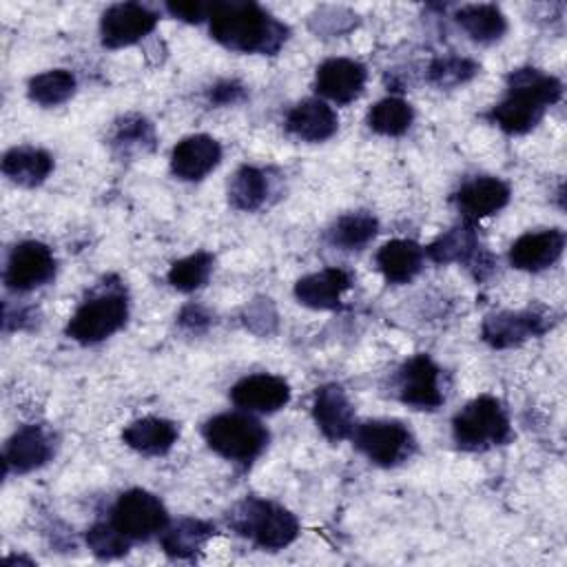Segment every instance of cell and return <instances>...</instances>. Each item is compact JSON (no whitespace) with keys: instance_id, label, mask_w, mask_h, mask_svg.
Masks as SVG:
<instances>
[{"instance_id":"52a82bcc","label":"cell","mask_w":567,"mask_h":567,"mask_svg":"<svg viewBox=\"0 0 567 567\" xmlns=\"http://www.w3.org/2000/svg\"><path fill=\"white\" fill-rule=\"evenodd\" d=\"M352 441L357 450L381 467H394L408 461L416 447L412 432L396 419H372L354 425Z\"/></svg>"},{"instance_id":"ac0fdd59","label":"cell","mask_w":567,"mask_h":567,"mask_svg":"<svg viewBox=\"0 0 567 567\" xmlns=\"http://www.w3.org/2000/svg\"><path fill=\"white\" fill-rule=\"evenodd\" d=\"M55 452L53 436L40 425L18 427L4 445V470L16 474L33 472L51 461Z\"/></svg>"},{"instance_id":"7a4b0ae2","label":"cell","mask_w":567,"mask_h":567,"mask_svg":"<svg viewBox=\"0 0 567 567\" xmlns=\"http://www.w3.org/2000/svg\"><path fill=\"white\" fill-rule=\"evenodd\" d=\"M563 95L558 78L538 69H516L507 78L505 95L492 106L489 122L509 135H523L540 124L547 109Z\"/></svg>"},{"instance_id":"d4e9b609","label":"cell","mask_w":567,"mask_h":567,"mask_svg":"<svg viewBox=\"0 0 567 567\" xmlns=\"http://www.w3.org/2000/svg\"><path fill=\"white\" fill-rule=\"evenodd\" d=\"M215 536V527L202 518H179L162 532V549L171 558H193Z\"/></svg>"},{"instance_id":"5bb4252c","label":"cell","mask_w":567,"mask_h":567,"mask_svg":"<svg viewBox=\"0 0 567 567\" xmlns=\"http://www.w3.org/2000/svg\"><path fill=\"white\" fill-rule=\"evenodd\" d=\"M565 250V233L560 228H540L523 233L509 246V264L525 272L551 268Z\"/></svg>"},{"instance_id":"1f68e13d","label":"cell","mask_w":567,"mask_h":567,"mask_svg":"<svg viewBox=\"0 0 567 567\" xmlns=\"http://www.w3.org/2000/svg\"><path fill=\"white\" fill-rule=\"evenodd\" d=\"M213 255L206 252V250H199V252H193L188 257H182L177 259L171 268H168V284L179 290V292H193L197 288H202L210 272H213Z\"/></svg>"},{"instance_id":"d6a6232c","label":"cell","mask_w":567,"mask_h":567,"mask_svg":"<svg viewBox=\"0 0 567 567\" xmlns=\"http://www.w3.org/2000/svg\"><path fill=\"white\" fill-rule=\"evenodd\" d=\"M478 73V64L474 60L467 58H458V55H445V58H436L430 69V82L441 86V89H452L458 84H465L467 80H472Z\"/></svg>"},{"instance_id":"d6986e66","label":"cell","mask_w":567,"mask_h":567,"mask_svg":"<svg viewBox=\"0 0 567 567\" xmlns=\"http://www.w3.org/2000/svg\"><path fill=\"white\" fill-rule=\"evenodd\" d=\"M547 330V319L534 310H505L487 315L481 334L492 348H512L532 337H538Z\"/></svg>"},{"instance_id":"83f0119b","label":"cell","mask_w":567,"mask_h":567,"mask_svg":"<svg viewBox=\"0 0 567 567\" xmlns=\"http://www.w3.org/2000/svg\"><path fill=\"white\" fill-rule=\"evenodd\" d=\"M377 230H379V221L372 213L354 210V213L341 215L332 224V228L328 230V239L332 246L341 250H359L374 239Z\"/></svg>"},{"instance_id":"484cf974","label":"cell","mask_w":567,"mask_h":567,"mask_svg":"<svg viewBox=\"0 0 567 567\" xmlns=\"http://www.w3.org/2000/svg\"><path fill=\"white\" fill-rule=\"evenodd\" d=\"M454 18L467 38L478 44L498 42L507 31V18L496 4H465Z\"/></svg>"},{"instance_id":"cb8c5ba5","label":"cell","mask_w":567,"mask_h":567,"mask_svg":"<svg viewBox=\"0 0 567 567\" xmlns=\"http://www.w3.org/2000/svg\"><path fill=\"white\" fill-rule=\"evenodd\" d=\"M53 171V157L44 148L13 146L2 157V173L18 186H40Z\"/></svg>"},{"instance_id":"9a60e30c","label":"cell","mask_w":567,"mask_h":567,"mask_svg":"<svg viewBox=\"0 0 567 567\" xmlns=\"http://www.w3.org/2000/svg\"><path fill=\"white\" fill-rule=\"evenodd\" d=\"M509 186L501 177L492 175H481L467 179L456 193H454V204L458 213L463 215L465 221H478L483 217H489L498 213L501 208L507 206L509 202Z\"/></svg>"},{"instance_id":"8fae6325","label":"cell","mask_w":567,"mask_h":567,"mask_svg":"<svg viewBox=\"0 0 567 567\" xmlns=\"http://www.w3.org/2000/svg\"><path fill=\"white\" fill-rule=\"evenodd\" d=\"M157 24V13L140 2L111 4L100 18V38L109 49L131 47L144 40Z\"/></svg>"},{"instance_id":"8992f818","label":"cell","mask_w":567,"mask_h":567,"mask_svg":"<svg viewBox=\"0 0 567 567\" xmlns=\"http://www.w3.org/2000/svg\"><path fill=\"white\" fill-rule=\"evenodd\" d=\"M128 319V299L122 288H100L86 297L66 323V337L93 346L115 334Z\"/></svg>"},{"instance_id":"ffe728a7","label":"cell","mask_w":567,"mask_h":567,"mask_svg":"<svg viewBox=\"0 0 567 567\" xmlns=\"http://www.w3.org/2000/svg\"><path fill=\"white\" fill-rule=\"evenodd\" d=\"M339 128L334 109L321 97L297 102L286 115V131L301 142H326Z\"/></svg>"},{"instance_id":"d590c367","label":"cell","mask_w":567,"mask_h":567,"mask_svg":"<svg viewBox=\"0 0 567 567\" xmlns=\"http://www.w3.org/2000/svg\"><path fill=\"white\" fill-rule=\"evenodd\" d=\"M210 7L213 2H202V0H193V2H168L166 4V11L173 16V18H179L184 22H202V20H208V13H210Z\"/></svg>"},{"instance_id":"9c48e42d","label":"cell","mask_w":567,"mask_h":567,"mask_svg":"<svg viewBox=\"0 0 567 567\" xmlns=\"http://www.w3.org/2000/svg\"><path fill=\"white\" fill-rule=\"evenodd\" d=\"M396 396L414 410H436L445 401L441 390V370L427 354L410 357L396 372Z\"/></svg>"},{"instance_id":"e575fe53","label":"cell","mask_w":567,"mask_h":567,"mask_svg":"<svg viewBox=\"0 0 567 567\" xmlns=\"http://www.w3.org/2000/svg\"><path fill=\"white\" fill-rule=\"evenodd\" d=\"M113 144L122 146L124 151L144 148L146 144H153V128L142 117H126L122 124H117Z\"/></svg>"},{"instance_id":"2e32d148","label":"cell","mask_w":567,"mask_h":567,"mask_svg":"<svg viewBox=\"0 0 567 567\" xmlns=\"http://www.w3.org/2000/svg\"><path fill=\"white\" fill-rule=\"evenodd\" d=\"M312 419L321 434L332 443L352 436V430L357 425L354 408L343 388L337 383H326L317 388L312 401Z\"/></svg>"},{"instance_id":"8d00e7d4","label":"cell","mask_w":567,"mask_h":567,"mask_svg":"<svg viewBox=\"0 0 567 567\" xmlns=\"http://www.w3.org/2000/svg\"><path fill=\"white\" fill-rule=\"evenodd\" d=\"M246 91L239 82L235 80H224V82H217L215 86H210L208 91V100L213 104H221V106H228V104H237L239 100H244Z\"/></svg>"},{"instance_id":"4dcf8cb0","label":"cell","mask_w":567,"mask_h":567,"mask_svg":"<svg viewBox=\"0 0 567 567\" xmlns=\"http://www.w3.org/2000/svg\"><path fill=\"white\" fill-rule=\"evenodd\" d=\"M412 122H414V109L405 100L394 95L379 100L368 111V126L379 135H388V137L403 135L412 126Z\"/></svg>"},{"instance_id":"30bf717a","label":"cell","mask_w":567,"mask_h":567,"mask_svg":"<svg viewBox=\"0 0 567 567\" xmlns=\"http://www.w3.org/2000/svg\"><path fill=\"white\" fill-rule=\"evenodd\" d=\"M55 257L47 244L35 239L20 241L9 252L4 284L16 292H29L49 284L55 277Z\"/></svg>"},{"instance_id":"4316f807","label":"cell","mask_w":567,"mask_h":567,"mask_svg":"<svg viewBox=\"0 0 567 567\" xmlns=\"http://www.w3.org/2000/svg\"><path fill=\"white\" fill-rule=\"evenodd\" d=\"M481 244L470 221L450 228L427 246V257L436 264H470L478 257Z\"/></svg>"},{"instance_id":"603a6c76","label":"cell","mask_w":567,"mask_h":567,"mask_svg":"<svg viewBox=\"0 0 567 567\" xmlns=\"http://www.w3.org/2000/svg\"><path fill=\"white\" fill-rule=\"evenodd\" d=\"M374 259L385 281L410 284L423 268L425 250L410 239H390L377 250Z\"/></svg>"},{"instance_id":"6da1fadb","label":"cell","mask_w":567,"mask_h":567,"mask_svg":"<svg viewBox=\"0 0 567 567\" xmlns=\"http://www.w3.org/2000/svg\"><path fill=\"white\" fill-rule=\"evenodd\" d=\"M210 35L237 53H277L288 40V27L264 7L246 0L213 2L208 13Z\"/></svg>"},{"instance_id":"e0dca14e","label":"cell","mask_w":567,"mask_h":567,"mask_svg":"<svg viewBox=\"0 0 567 567\" xmlns=\"http://www.w3.org/2000/svg\"><path fill=\"white\" fill-rule=\"evenodd\" d=\"M221 162V146L206 133L179 140L171 151V171L177 179L199 182Z\"/></svg>"},{"instance_id":"7c38bea8","label":"cell","mask_w":567,"mask_h":567,"mask_svg":"<svg viewBox=\"0 0 567 567\" xmlns=\"http://www.w3.org/2000/svg\"><path fill=\"white\" fill-rule=\"evenodd\" d=\"M230 401L250 414H272L288 405L290 385L277 374H248L230 388Z\"/></svg>"},{"instance_id":"4fadbf2b","label":"cell","mask_w":567,"mask_h":567,"mask_svg":"<svg viewBox=\"0 0 567 567\" xmlns=\"http://www.w3.org/2000/svg\"><path fill=\"white\" fill-rule=\"evenodd\" d=\"M365 80L368 71L361 62L352 58H328L317 66L315 89L330 102L350 104L363 93Z\"/></svg>"},{"instance_id":"836d02e7","label":"cell","mask_w":567,"mask_h":567,"mask_svg":"<svg viewBox=\"0 0 567 567\" xmlns=\"http://www.w3.org/2000/svg\"><path fill=\"white\" fill-rule=\"evenodd\" d=\"M86 545L100 558H117L128 551L131 540L109 520V523H95L89 527Z\"/></svg>"},{"instance_id":"3957f363","label":"cell","mask_w":567,"mask_h":567,"mask_svg":"<svg viewBox=\"0 0 567 567\" xmlns=\"http://www.w3.org/2000/svg\"><path fill=\"white\" fill-rule=\"evenodd\" d=\"M228 525L261 549H284L299 536L297 516L279 503L248 496L228 512Z\"/></svg>"},{"instance_id":"5b68a950","label":"cell","mask_w":567,"mask_h":567,"mask_svg":"<svg viewBox=\"0 0 567 567\" xmlns=\"http://www.w3.org/2000/svg\"><path fill=\"white\" fill-rule=\"evenodd\" d=\"M452 439L465 452H483L512 439L509 416L492 394H481L465 403L452 419Z\"/></svg>"},{"instance_id":"ba28073f","label":"cell","mask_w":567,"mask_h":567,"mask_svg":"<svg viewBox=\"0 0 567 567\" xmlns=\"http://www.w3.org/2000/svg\"><path fill=\"white\" fill-rule=\"evenodd\" d=\"M111 523L128 540H148L168 527V512L155 494L133 487L117 496L111 509Z\"/></svg>"},{"instance_id":"277c9868","label":"cell","mask_w":567,"mask_h":567,"mask_svg":"<svg viewBox=\"0 0 567 567\" xmlns=\"http://www.w3.org/2000/svg\"><path fill=\"white\" fill-rule=\"evenodd\" d=\"M202 436L215 454L235 463L255 461L270 439L266 425L250 412L215 414L204 423Z\"/></svg>"},{"instance_id":"f546056e","label":"cell","mask_w":567,"mask_h":567,"mask_svg":"<svg viewBox=\"0 0 567 567\" xmlns=\"http://www.w3.org/2000/svg\"><path fill=\"white\" fill-rule=\"evenodd\" d=\"M75 75L66 69H51L38 73L27 84V95L31 102L40 106H58L64 104L75 93Z\"/></svg>"},{"instance_id":"7402d4cb","label":"cell","mask_w":567,"mask_h":567,"mask_svg":"<svg viewBox=\"0 0 567 567\" xmlns=\"http://www.w3.org/2000/svg\"><path fill=\"white\" fill-rule=\"evenodd\" d=\"M179 436V427L162 416H144L133 423H128L122 432V441L146 456H159L166 454Z\"/></svg>"},{"instance_id":"f1b7e54d","label":"cell","mask_w":567,"mask_h":567,"mask_svg":"<svg viewBox=\"0 0 567 567\" xmlns=\"http://www.w3.org/2000/svg\"><path fill=\"white\" fill-rule=\"evenodd\" d=\"M268 175L257 166H241L235 171L228 184V199L239 210H257L268 197Z\"/></svg>"},{"instance_id":"44dd1931","label":"cell","mask_w":567,"mask_h":567,"mask_svg":"<svg viewBox=\"0 0 567 567\" xmlns=\"http://www.w3.org/2000/svg\"><path fill=\"white\" fill-rule=\"evenodd\" d=\"M350 286L352 279L343 268H323L301 277L295 284V297L312 310H334Z\"/></svg>"}]
</instances>
